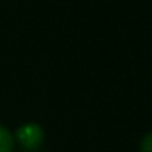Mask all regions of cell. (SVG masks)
<instances>
[{
	"label": "cell",
	"instance_id": "obj_2",
	"mask_svg": "<svg viewBox=\"0 0 152 152\" xmlns=\"http://www.w3.org/2000/svg\"><path fill=\"white\" fill-rule=\"evenodd\" d=\"M15 145V137L13 134L0 124V152H12Z\"/></svg>",
	"mask_w": 152,
	"mask_h": 152
},
{
	"label": "cell",
	"instance_id": "obj_1",
	"mask_svg": "<svg viewBox=\"0 0 152 152\" xmlns=\"http://www.w3.org/2000/svg\"><path fill=\"white\" fill-rule=\"evenodd\" d=\"M15 137L24 149L34 151L45 142V130L37 123H25L16 129Z\"/></svg>",
	"mask_w": 152,
	"mask_h": 152
},
{
	"label": "cell",
	"instance_id": "obj_3",
	"mask_svg": "<svg viewBox=\"0 0 152 152\" xmlns=\"http://www.w3.org/2000/svg\"><path fill=\"white\" fill-rule=\"evenodd\" d=\"M140 152H152V130L148 132L140 140Z\"/></svg>",
	"mask_w": 152,
	"mask_h": 152
}]
</instances>
